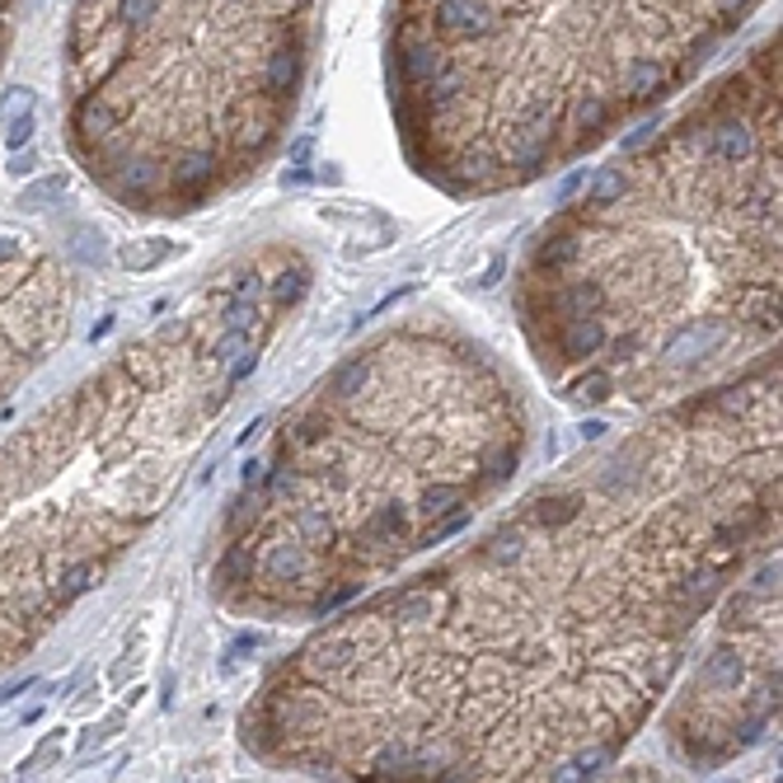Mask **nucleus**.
I'll return each mask as SVG.
<instances>
[{"label": "nucleus", "instance_id": "obj_4", "mask_svg": "<svg viewBox=\"0 0 783 783\" xmlns=\"http://www.w3.org/2000/svg\"><path fill=\"white\" fill-rule=\"evenodd\" d=\"M10 6L14 0H0V57H6V38H10Z\"/></svg>", "mask_w": 783, "mask_h": 783}, {"label": "nucleus", "instance_id": "obj_1", "mask_svg": "<svg viewBox=\"0 0 783 783\" xmlns=\"http://www.w3.org/2000/svg\"><path fill=\"white\" fill-rule=\"evenodd\" d=\"M760 0H399L394 118L460 188L526 184L681 89Z\"/></svg>", "mask_w": 783, "mask_h": 783}, {"label": "nucleus", "instance_id": "obj_3", "mask_svg": "<svg viewBox=\"0 0 783 783\" xmlns=\"http://www.w3.org/2000/svg\"><path fill=\"white\" fill-rule=\"evenodd\" d=\"M66 277L48 258L25 254V244L0 235V394L19 385V375L52 348L66 329Z\"/></svg>", "mask_w": 783, "mask_h": 783}, {"label": "nucleus", "instance_id": "obj_2", "mask_svg": "<svg viewBox=\"0 0 783 783\" xmlns=\"http://www.w3.org/2000/svg\"><path fill=\"white\" fill-rule=\"evenodd\" d=\"M320 0H76L66 131L118 203L197 207L296 108Z\"/></svg>", "mask_w": 783, "mask_h": 783}]
</instances>
